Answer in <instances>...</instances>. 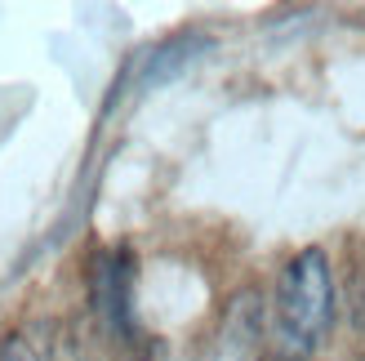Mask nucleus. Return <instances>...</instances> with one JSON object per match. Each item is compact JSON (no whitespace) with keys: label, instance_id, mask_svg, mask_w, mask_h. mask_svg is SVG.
Here are the masks:
<instances>
[{"label":"nucleus","instance_id":"4","mask_svg":"<svg viewBox=\"0 0 365 361\" xmlns=\"http://www.w3.org/2000/svg\"><path fill=\"white\" fill-rule=\"evenodd\" d=\"M210 45H214V41H210V36H200V31L170 36V41H160V45H152V49L134 54V63L125 67V85H134V89H156V85H165V81L178 76V71H187L196 59H205Z\"/></svg>","mask_w":365,"mask_h":361},{"label":"nucleus","instance_id":"2","mask_svg":"<svg viewBox=\"0 0 365 361\" xmlns=\"http://www.w3.org/2000/svg\"><path fill=\"white\" fill-rule=\"evenodd\" d=\"M89 308L103 321L107 335H134V255L125 245H112L89 263Z\"/></svg>","mask_w":365,"mask_h":361},{"label":"nucleus","instance_id":"3","mask_svg":"<svg viewBox=\"0 0 365 361\" xmlns=\"http://www.w3.org/2000/svg\"><path fill=\"white\" fill-rule=\"evenodd\" d=\"M259 352H263V303L254 290H241L227 299L223 317H218L205 361H259Z\"/></svg>","mask_w":365,"mask_h":361},{"label":"nucleus","instance_id":"1","mask_svg":"<svg viewBox=\"0 0 365 361\" xmlns=\"http://www.w3.org/2000/svg\"><path fill=\"white\" fill-rule=\"evenodd\" d=\"M334 326V277L325 250L307 245L281 268L272 295V339L281 361H307Z\"/></svg>","mask_w":365,"mask_h":361},{"label":"nucleus","instance_id":"5","mask_svg":"<svg viewBox=\"0 0 365 361\" xmlns=\"http://www.w3.org/2000/svg\"><path fill=\"white\" fill-rule=\"evenodd\" d=\"M0 361H58L45 326H18L0 339Z\"/></svg>","mask_w":365,"mask_h":361}]
</instances>
